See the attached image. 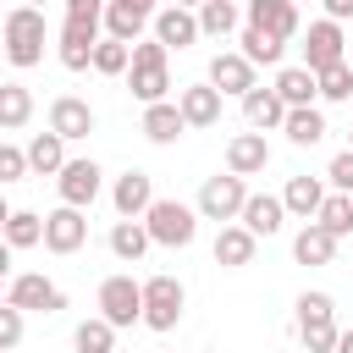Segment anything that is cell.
<instances>
[{
  "label": "cell",
  "mask_w": 353,
  "mask_h": 353,
  "mask_svg": "<svg viewBox=\"0 0 353 353\" xmlns=\"http://www.w3.org/2000/svg\"><path fill=\"white\" fill-rule=\"evenodd\" d=\"M105 0H66V22H61V66L66 72H88L94 66V44L105 39Z\"/></svg>",
  "instance_id": "cell-1"
},
{
  "label": "cell",
  "mask_w": 353,
  "mask_h": 353,
  "mask_svg": "<svg viewBox=\"0 0 353 353\" xmlns=\"http://www.w3.org/2000/svg\"><path fill=\"white\" fill-rule=\"evenodd\" d=\"M0 33H6V61H11L17 72H28V66L44 61V39H50L44 6H11V11L0 17Z\"/></svg>",
  "instance_id": "cell-2"
},
{
  "label": "cell",
  "mask_w": 353,
  "mask_h": 353,
  "mask_svg": "<svg viewBox=\"0 0 353 353\" xmlns=\"http://www.w3.org/2000/svg\"><path fill=\"white\" fill-rule=\"evenodd\" d=\"M127 88H132V99H138V105H154V99H165V94H171V50H165L160 39L132 44Z\"/></svg>",
  "instance_id": "cell-3"
},
{
  "label": "cell",
  "mask_w": 353,
  "mask_h": 353,
  "mask_svg": "<svg viewBox=\"0 0 353 353\" xmlns=\"http://www.w3.org/2000/svg\"><path fill=\"white\" fill-rule=\"evenodd\" d=\"M199 210L193 204H182V199H154L149 210H143V226H149V237L160 243V248H188L193 237H199Z\"/></svg>",
  "instance_id": "cell-4"
},
{
  "label": "cell",
  "mask_w": 353,
  "mask_h": 353,
  "mask_svg": "<svg viewBox=\"0 0 353 353\" xmlns=\"http://www.w3.org/2000/svg\"><path fill=\"white\" fill-rule=\"evenodd\" d=\"M292 320H298V342L309 353H331L336 347V298L331 292H303Z\"/></svg>",
  "instance_id": "cell-5"
},
{
  "label": "cell",
  "mask_w": 353,
  "mask_h": 353,
  "mask_svg": "<svg viewBox=\"0 0 353 353\" xmlns=\"http://www.w3.org/2000/svg\"><path fill=\"white\" fill-rule=\"evenodd\" d=\"M182 309H188V292H182L176 276H149L143 281V325L149 331H176Z\"/></svg>",
  "instance_id": "cell-6"
},
{
  "label": "cell",
  "mask_w": 353,
  "mask_h": 353,
  "mask_svg": "<svg viewBox=\"0 0 353 353\" xmlns=\"http://www.w3.org/2000/svg\"><path fill=\"white\" fill-rule=\"evenodd\" d=\"M243 204H248V188H243L237 171H226V176H204V188H199V215H204V221L226 226V221L243 215Z\"/></svg>",
  "instance_id": "cell-7"
},
{
  "label": "cell",
  "mask_w": 353,
  "mask_h": 353,
  "mask_svg": "<svg viewBox=\"0 0 353 353\" xmlns=\"http://www.w3.org/2000/svg\"><path fill=\"white\" fill-rule=\"evenodd\" d=\"M6 303H17L22 314H61V309H66V292H61L50 276H39V270H22V276H11V287H6Z\"/></svg>",
  "instance_id": "cell-8"
},
{
  "label": "cell",
  "mask_w": 353,
  "mask_h": 353,
  "mask_svg": "<svg viewBox=\"0 0 353 353\" xmlns=\"http://www.w3.org/2000/svg\"><path fill=\"white\" fill-rule=\"evenodd\" d=\"M99 314L121 331V325H138L143 320V281L132 276H105L99 281Z\"/></svg>",
  "instance_id": "cell-9"
},
{
  "label": "cell",
  "mask_w": 353,
  "mask_h": 353,
  "mask_svg": "<svg viewBox=\"0 0 353 353\" xmlns=\"http://www.w3.org/2000/svg\"><path fill=\"white\" fill-rule=\"evenodd\" d=\"M83 243H88V215L77 204H61L44 215V248L50 254H77Z\"/></svg>",
  "instance_id": "cell-10"
},
{
  "label": "cell",
  "mask_w": 353,
  "mask_h": 353,
  "mask_svg": "<svg viewBox=\"0 0 353 353\" xmlns=\"http://www.w3.org/2000/svg\"><path fill=\"white\" fill-rule=\"evenodd\" d=\"M160 0H105V33L121 44H138V33L154 22Z\"/></svg>",
  "instance_id": "cell-11"
},
{
  "label": "cell",
  "mask_w": 353,
  "mask_h": 353,
  "mask_svg": "<svg viewBox=\"0 0 353 353\" xmlns=\"http://www.w3.org/2000/svg\"><path fill=\"white\" fill-rule=\"evenodd\" d=\"M336 61H347V39H342V22H309V39H303V66L309 72H325V66H336Z\"/></svg>",
  "instance_id": "cell-12"
},
{
  "label": "cell",
  "mask_w": 353,
  "mask_h": 353,
  "mask_svg": "<svg viewBox=\"0 0 353 353\" xmlns=\"http://www.w3.org/2000/svg\"><path fill=\"white\" fill-rule=\"evenodd\" d=\"M99 165L94 160H66L61 171H55V188H61V204H77V210H88L94 199H99Z\"/></svg>",
  "instance_id": "cell-13"
},
{
  "label": "cell",
  "mask_w": 353,
  "mask_h": 353,
  "mask_svg": "<svg viewBox=\"0 0 353 353\" xmlns=\"http://www.w3.org/2000/svg\"><path fill=\"white\" fill-rule=\"evenodd\" d=\"M149 28H154V39H160L165 50H188V44L204 39V33H199V11H188V6H160Z\"/></svg>",
  "instance_id": "cell-14"
},
{
  "label": "cell",
  "mask_w": 353,
  "mask_h": 353,
  "mask_svg": "<svg viewBox=\"0 0 353 353\" xmlns=\"http://www.w3.org/2000/svg\"><path fill=\"white\" fill-rule=\"evenodd\" d=\"M50 132H61L66 143L88 138V132H94V105L77 99V94H55V99H50Z\"/></svg>",
  "instance_id": "cell-15"
},
{
  "label": "cell",
  "mask_w": 353,
  "mask_h": 353,
  "mask_svg": "<svg viewBox=\"0 0 353 353\" xmlns=\"http://www.w3.org/2000/svg\"><path fill=\"white\" fill-rule=\"evenodd\" d=\"M110 204L121 221H143V210L154 204V176L149 171H121L116 188H110Z\"/></svg>",
  "instance_id": "cell-16"
},
{
  "label": "cell",
  "mask_w": 353,
  "mask_h": 353,
  "mask_svg": "<svg viewBox=\"0 0 353 353\" xmlns=\"http://www.w3.org/2000/svg\"><path fill=\"white\" fill-rule=\"evenodd\" d=\"M210 83H215L221 94H237V99H243V94L254 88V61H248L243 50H221V55L210 61Z\"/></svg>",
  "instance_id": "cell-17"
},
{
  "label": "cell",
  "mask_w": 353,
  "mask_h": 353,
  "mask_svg": "<svg viewBox=\"0 0 353 353\" xmlns=\"http://www.w3.org/2000/svg\"><path fill=\"white\" fill-rule=\"evenodd\" d=\"M221 88L204 77V83H188L182 94H176V105H182V116H188V127H215L221 121Z\"/></svg>",
  "instance_id": "cell-18"
},
{
  "label": "cell",
  "mask_w": 353,
  "mask_h": 353,
  "mask_svg": "<svg viewBox=\"0 0 353 353\" xmlns=\"http://www.w3.org/2000/svg\"><path fill=\"white\" fill-rule=\"evenodd\" d=\"M243 22H254V28L276 33V39H292L298 33V6L292 0H248L243 6Z\"/></svg>",
  "instance_id": "cell-19"
},
{
  "label": "cell",
  "mask_w": 353,
  "mask_h": 353,
  "mask_svg": "<svg viewBox=\"0 0 353 353\" xmlns=\"http://www.w3.org/2000/svg\"><path fill=\"white\" fill-rule=\"evenodd\" d=\"M182 132H188V116H182L176 99H154V105H143V138H149V143H176Z\"/></svg>",
  "instance_id": "cell-20"
},
{
  "label": "cell",
  "mask_w": 353,
  "mask_h": 353,
  "mask_svg": "<svg viewBox=\"0 0 353 353\" xmlns=\"http://www.w3.org/2000/svg\"><path fill=\"white\" fill-rule=\"evenodd\" d=\"M270 165V143H265V132H237L232 143H226V171H237V176H259Z\"/></svg>",
  "instance_id": "cell-21"
},
{
  "label": "cell",
  "mask_w": 353,
  "mask_h": 353,
  "mask_svg": "<svg viewBox=\"0 0 353 353\" xmlns=\"http://www.w3.org/2000/svg\"><path fill=\"white\" fill-rule=\"evenodd\" d=\"M254 248H259V237L237 221H226L221 232H215V265H226V270H243V265H254Z\"/></svg>",
  "instance_id": "cell-22"
},
{
  "label": "cell",
  "mask_w": 353,
  "mask_h": 353,
  "mask_svg": "<svg viewBox=\"0 0 353 353\" xmlns=\"http://www.w3.org/2000/svg\"><path fill=\"white\" fill-rule=\"evenodd\" d=\"M243 121H248L254 132H270V127H281V121H287V105H281V94L254 83V88L243 94Z\"/></svg>",
  "instance_id": "cell-23"
},
{
  "label": "cell",
  "mask_w": 353,
  "mask_h": 353,
  "mask_svg": "<svg viewBox=\"0 0 353 353\" xmlns=\"http://www.w3.org/2000/svg\"><path fill=\"white\" fill-rule=\"evenodd\" d=\"M281 204H287V215L314 221V215H320V204H325V182H320V176H287Z\"/></svg>",
  "instance_id": "cell-24"
},
{
  "label": "cell",
  "mask_w": 353,
  "mask_h": 353,
  "mask_svg": "<svg viewBox=\"0 0 353 353\" xmlns=\"http://www.w3.org/2000/svg\"><path fill=\"white\" fill-rule=\"evenodd\" d=\"M281 215H287V204L276 199V193H248V204H243V226L254 232V237H276L281 232Z\"/></svg>",
  "instance_id": "cell-25"
},
{
  "label": "cell",
  "mask_w": 353,
  "mask_h": 353,
  "mask_svg": "<svg viewBox=\"0 0 353 353\" xmlns=\"http://www.w3.org/2000/svg\"><path fill=\"white\" fill-rule=\"evenodd\" d=\"M336 243H342V237H331L320 221H303V232L292 237V259H298V265H331V259H336Z\"/></svg>",
  "instance_id": "cell-26"
},
{
  "label": "cell",
  "mask_w": 353,
  "mask_h": 353,
  "mask_svg": "<svg viewBox=\"0 0 353 353\" xmlns=\"http://www.w3.org/2000/svg\"><path fill=\"white\" fill-rule=\"evenodd\" d=\"M270 88L281 94V105H287V110H292V105H314V99H320V77H314L309 66H281Z\"/></svg>",
  "instance_id": "cell-27"
},
{
  "label": "cell",
  "mask_w": 353,
  "mask_h": 353,
  "mask_svg": "<svg viewBox=\"0 0 353 353\" xmlns=\"http://www.w3.org/2000/svg\"><path fill=\"white\" fill-rule=\"evenodd\" d=\"M281 132H287L298 149H314L331 127H325V116H320L314 105H292V110H287V121H281Z\"/></svg>",
  "instance_id": "cell-28"
},
{
  "label": "cell",
  "mask_w": 353,
  "mask_h": 353,
  "mask_svg": "<svg viewBox=\"0 0 353 353\" xmlns=\"http://www.w3.org/2000/svg\"><path fill=\"white\" fill-rule=\"evenodd\" d=\"M149 243H154V237H149L143 221H116V226H110V254H116L121 265H138V259L149 254Z\"/></svg>",
  "instance_id": "cell-29"
},
{
  "label": "cell",
  "mask_w": 353,
  "mask_h": 353,
  "mask_svg": "<svg viewBox=\"0 0 353 353\" xmlns=\"http://www.w3.org/2000/svg\"><path fill=\"white\" fill-rule=\"evenodd\" d=\"M61 165H66V138H61V132H33V143H28V171L55 176Z\"/></svg>",
  "instance_id": "cell-30"
},
{
  "label": "cell",
  "mask_w": 353,
  "mask_h": 353,
  "mask_svg": "<svg viewBox=\"0 0 353 353\" xmlns=\"http://www.w3.org/2000/svg\"><path fill=\"white\" fill-rule=\"evenodd\" d=\"M237 44H243V55H248L254 66H276V61L287 55V39H276V33H265V28H254V22L243 28V39H237Z\"/></svg>",
  "instance_id": "cell-31"
},
{
  "label": "cell",
  "mask_w": 353,
  "mask_h": 353,
  "mask_svg": "<svg viewBox=\"0 0 353 353\" xmlns=\"http://www.w3.org/2000/svg\"><path fill=\"white\" fill-rule=\"evenodd\" d=\"M72 347H77V353H116V325H110L105 314H94V320H83V325L72 331Z\"/></svg>",
  "instance_id": "cell-32"
},
{
  "label": "cell",
  "mask_w": 353,
  "mask_h": 353,
  "mask_svg": "<svg viewBox=\"0 0 353 353\" xmlns=\"http://www.w3.org/2000/svg\"><path fill=\"white\" fill-rule=\"evenodd\" d=\"M127 66H132V44H121V39H99L94 44V72L99 77H127Z\"/></svg>",
  "instance_id": "cell-33"
},
{
  "label": "cell",
  "mask_w": 353,
  "mask_h": 353,
  "mask_svg": "<svg viewBox=\"0 0 353 353\" xmlns=\"http://www.w3.org/2000/svg\"><path fill=\"white\" fill-rule=\"evenodd\" d=\"M237 17H243V11H237L232 0H204V6H199V33H204V39H226V33L237 28Z\"/></svg>",
  "instance_id": "cell-34"
},
{
  "label": "cell",
  "mask_w": 353,
  "mask_h": 353,
  "mask_svg": "<svg viewBox=\"0 0 353 353\" xmlns=\"http://www.w3.org/2000/svg\"><path fill=\"white\" fill-rule=\"evenodd\" d=\"M33 121V94L22 83H0V127H28Z\"/></svg>",
  "instance_id": "cell-35"
},
{
  "label": "cell",
  "mask_w": 353,
  "mask_h": 353,
  "mask_svg": "<svg viewBox=\"0 0 353 353\" xmlns=\"http://www.w3.org/2000/svg\"><path fill=\"white\" fill-rule=\"evenodd\" d=\"M11 248H33V243H44V215H33V210H11V221H6V232H0Z\"/></svg>",
  "instance_id": "cell-36"
},
{
  "label": "cell",
  "mask_w": 353,
  "mask_h": 353,
  "mask_svg": "<svg viewBox=\"0 0 353 353\" xmlns=\"http://www.w3.org/2000/svg\"><path fill=\"white\" fill-rule=\"evenodd\" d=\"M331 237H347L353 232V193H325V204H320V215H314Z\"/></svg>",
  "instance_id": "cell-37"
},
{
  "label": "cell",
  "mask_w": 353,
  "mask_h": 353,
  "mask_svg": "<svg viewBox=\"0 0 353 353\" xmlns=\"http://www.w3.org/2000/svg\"><path fill=\"white\" fill-rule=\"evenodd\" d=\"M314 77H320V99H331V105L353 99V61H336V66H325Z\"/></svg>",
  "instance_id": "cell-38"
},
{
  "label": "cell",
  "mask_w": 353,
  "mask_h": 353,
  "mask_svg": "<svg viewBox=\"0 0 353 353\" xmlns=\"http://www.w3.org/2000/svg\"><path fill=\"white\" fill-rule=\"evenodd\" d=\"M22 176H28V149L0 143V188H6V182H22Z\"/></svg>",
  "instance_id": "cell-39"
},
{
  "label": "cell",
  "mask_w": 353,
  "mask_h": 353,
  "mask_svg": "<svg viewBox=\"0 0 353 353\" xmlns=\"http://www.w3.org/2000/svg\"><path fill=\"white\" fill-rule=\"evenodd\" d=\"M22 320H28V314H22L17 303H0V353H11V347L22 342Z\"/></svg>",
  "instance_id": "cell-40"
},
{
  "label": "cell",
  "mask_w": 353,
  "mask_h": 353,
  "mask_svg": "<svg viewBox=\"0 0 353 353\" xmlns=\"http://www.w3.org/2000/svg\"><path fill=\"white\" fill-rule=\"evenodd\" d=\"M325 182H331L336 193H353V149H342V154L331 160V171H325Z\"/></svg>",
  "instance_id": "cell-41"
},
{
  "label": "cell",
  "mask_w": 353,
  "mask_h": 353,
  "mask_svg": "<svg viewBox=\"0 0 353 353\" xmlns=\"http://www.w3.org/2000/svg\"><path fill=\"white\" fill-rule=\"evenodd\" d=\"M320 6H325L331 22H347V17H353V0H320Z\"/></svg>",
  "instance_id": "cell-42"
},
{
  "label": "cell",
  "mask_w": 353,
  "mask_h": 353,
  "mask_svg": "<svg viewBox=\"0 0 353 353\" xmlns=\"http://www.w3.org/2000/svg\"><path fill=\"white\" fill-rule=\"evenodd\" d=\"M11 254H17V248H11L6 237H0V270H6V276H11Z\"/></svg>",
  "instance_id": "cell-43"
},
{
  "label": "cell",
  "mask_w": 353,
  "mask_h": 353,
  "mask_svg": "<svg viewBox=\"0 0 353 353\" xmlns=\"http://www.w3.org/2000/svg\"><path fill=\"white\" fill-rule=\"evenodd\" d=\"M331 353H353V331H336V347Z\"/></svg>",
  "instance_id": "cell-44"
},
{
  "label": "cell",
  "mask_w": 353,
  "mask_h": 353,
  "mask_svg": "<svg viewBox=\"0 0 353 353\" xmlns=\"http://www.w3.org/2000/svg\"><path fill=\"white\" fill-rule=\"evenodd\" d=\"M6 221H11V204H6V199H0V232H6Z\"/></svg>",
  "instance_id": "cell-45"
},
{
  "label": "cell",
  "mask_w": 353,
  "mask_h": 353,
  "mask_svg": "<svg viewBox=\"0 0 353 353\" xmlns=\"http://www.w3.org/2000/svg\"><path fill=\"white\" fill-rule=\"evenodd\" d=\"M171 6H188V11H199V6H204V0H171Z\"/></svg>",
  "instance_id": "cell-46"
},
{
  "label": "cell",
  "mask_w": 353,
  "mask_h": 353,
  "mask_svg": "<svg viewBox=\"0 0 353 353\" xmlns=\"http://www.w3.org/2000/svg\"><path fill=\"white\" fill-rule=\"evenodd\" d=\"M0 55H6V33H0Z\"/></svg>",
  "instance_id": "cell-47"
},
{
  "label": "cell",
  "mask_w": 353,
  "mask_h": 353,
  "mask_svg": "<svg viewBox=\"0 0 353 353\" xmlns=\"http://www.w3.org/2000/svg\"><path fill=\"white\" fill-rule=\"evenodd\" d=\"M22 6H44V0H22Z\"/></svg>",
  "instance_id": "cell-48"
},
{
  "label": "cell",
  "mask_w": 353,
  "mask_h": 353,
  "mask_svg": "<svg viewBox=\"0 0 353 353\" xmlns=\"http://www.w3.org/2000/svg\"><path fill=\"white\" fill-rule=\"evenodd\" d=\"M0 287H6V270H0Z\"/></svg>",
  "instance_id": "cell-49"
},
{
  "label": "cell",
  "mask_w": 353,
  "mask_h": 353,
  "mask_svg": "<svg viewBox=\"0 0 353 353\" xmlns=\"http://www.w3.org/2000/svg\"><path fill=\"white\" fill-rule=\"evenodd\" d=\"M292 6H303V0H292Z\"/></svg>",
  "instance_id": "cell-50"
},
{
  "label": "cell",
  "mask_w": 353,
  "mask_h": 353,
  "mask_svg": "<svg viewBox=\"0 0 353 353\" xmlns=\"http://www.w3.org/2000/svg\"><path fill=\"white\" fill-rule=\"evenodd\" d=\"M204 353H210V347H204Z\"/></svg>",
  "instance_id": "cell-51"
},
{
  "label": "cell",
  "mask_w": 353,
  "mask_h": 353,
  "mask_svg": "<svg viewBox=\"0 0 353 353\" xmlns=\"http://www.w3.org/2000/svg\"><path fill=\"white\" fill-rule=\"evenodd\" d=\"M347 149H353V143H347Z\"/></svg>",
  "instance_id": "cell-52"
}]
</instances>
